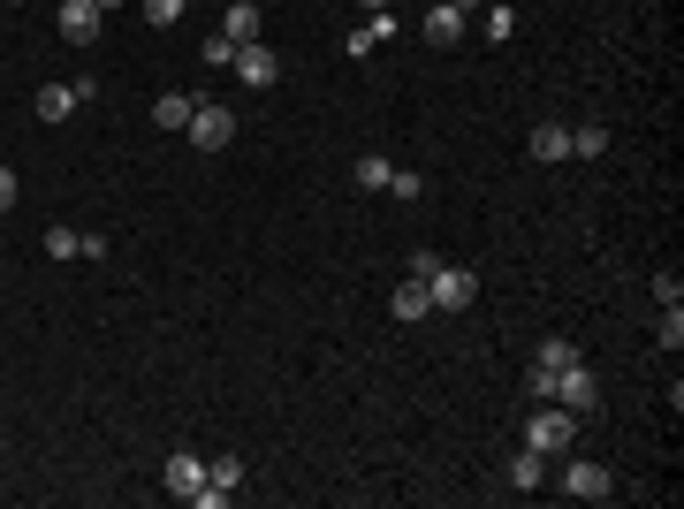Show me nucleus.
Listing matches in <instances>:
<instances>
[{
	"label": "nucleus",
	"mask_w": 684,
	"mask_h": 509,
	"mask_svg": "<svg viewBox=\"0 0 684 509\" xmlns=\"http://www.w3.org/2000/svg\"><path fill=\"white\" fill-rule=\"evenodd\" d=\"M578 441V411H563V403H540L532 418H524V449H540V457H563Z\"/></svg>",
	"instance_id": "obj_1"
},
{
	"label": "nucleus",
	"mask_w": 684,
	"mask_h": 509,
	"mask_svg": "<svg viewBox=\"0 0 684 509\" xmlns=\"http://www.w3.org/2000/svg\"><path fill=\"white\" fill-rule=\"evenodd\" d=\"M472 297H480V274L472 267H434L426 274V305L434 312H472Z\"/></svg>",
	"instance_id": "obj_2"
},
{
	"label": "nucleus",
	"mask_w": 684,
	"mask_h": 509,
	"mask_svg": "<svg viewBox=\"0 0 684 509\" xmlns=\"http://www.w3.org/2000/svg\"><path fill=\"white\" fill-rule=\"evenodd\" d=\"M547 403H563V411H578V418H586V411L601 403V372H593L586 357H578V365H563V372H555V395H547Z\"/></svg>",
	"instance_id": "obj_3"
},
{
	"label": "nucleus",
	"mask_w": 684,
	"mask_h": 509,
	"mask_svg": "<svg viewBox=\"0 0 684 509\" xmlns=\"http://www.w3.org/2000/svg\"><path fill=\"white\" fill-rule=\"evenodd\" d=\"M182 138H190L198 153H221V145L236 138V115H228V107H213V99H198V115H190V130H182Z\"/></svg>",
	"instance_id": "obj_4"
},
{
	"label": "nucleus",
	"mask_w": 684,
	"mask_h": 509,
	"mask_svg": "<svg viewBox=\"0 0 684 509\" xmlns=\"http://www.w3.org/2000/svg\"><path fill=\"white\" fill-rule=\"evenodd\" d=\"M563 495H570V502H609V495H616V472L578 457V464H563Z\"/></svg>",
	"instance_id": "obj_5"
},
{
	"label": "nucleus",
	"mask_w": 684,
	"mask_h": 509,
	"mask_svg": "<svg viewBox=\"0 0 684 509\" xmlns=\"http://www.w3.org/2000/svg\"><path fill=\"white\" fill-rule=\"evenodd\" d=\"M563 365H578V342H540V357H532V372H524V388H532V395H540V403H547V395H555V372H563Z\"/></svg>",
	"instance_id": "obj_6"
},
{
	"label": "nucleus",
	"mask_w": 684,
	"mask_h": 509,
	"mask_svg": "<svg viewBox=\"0 0 684 509\" xmlns=\"http://www.w3.org/2000/svg\"><path fill=\"white\" fill-rule=\"evenodd\" d=\"M236 76H244L251 92H267V84H282V54H274L267 38H251V46H236Z\"/></svg>",
	"instance_id": "obj_7"
},
{
	"label": "nucleus",
	"mask_w": 684,
	"mask_h": 509,
	"mask_svg": "<svg viewBox=\"0 0 684 509\" xmlns=\"http://www.w3.org/2000/svg\"><path fill=\"white\" fill-rule=\"evenodd\" d=\"M503 487H510V495H540V487H547V457L517 441V457L503 464Z\"/></svg>",
	"instance_id": "obj_8"
},
{
	"label": "nucleus",
	"mask_w": 684,
	"mask_h": 509,
	"mask_svg": "<svg viewBox=\"0 0 684 509\" xmlns=\"http://www.w3.org/2000/svg\"><path fill=\"white\" fill-rule=\"evenodd\" d=\"M161 480H168V495H175V502H190V495L205 487V457H190V449H175V457H168V472H161Z\"/></svg>",
	"instance_id": "obj_9"
},
{
	"label": "nucleus",
	"mask_w": 684,
	"mask_h": 509,
	"mask_svg": "<svg viewBox=\"0 0 684 509\" xmlns=\"http://www.w3.org/2000/svg\"><path fill=\"white\" fill-rule=\"evenodd\" d=\"M61 38H69V46H92V38H99V8H92V0H61Z\"/></svg>",
	"instance_id": "obj_10"
},
{
	"label": "nucleus",
	"mask_w": 684,
	"mask_h": 509,
	"mask_svg": "<svg viewBox=\"0 0 684 509\" xmlns=\"http://www.w3.org/2000/svg\"><path fill=\"white\" fill-rule=\"evenodd\" d=\"M457 38H464V8H457V0L426 8V46H457Z\"/></svg>",
	"instance_id": "obj_11"
},
{
	"label": "nucleus",
	"mask_w": 684,
	"mask_h": 509,
	"mask_svg": "<svg viewBox=\"0 0 684 509\" xmlns=\"http://www.w3.org/2000/svg\"><path fill=\"white\" fill-rule=\"evenodd\" d=\"M524 145H532V161H540V168H555V161H570V130H563V122H540V130H532Z\"/></svg>",
	"instance_id": "obj_12"
},
{
	"label": "nucleus",
	"mask_w": 684,
	"mask_h": 509,
	"mask_svg": "<svg viewBox=\"0 0 684 509\" xmlns=\"http://www.w3.org/2000/svg\"><path fill=\"white\" fill-rule=\"evenodd\" d=\"M221 38H228V46H251V38H259V8H251V0H228V15H221Z\"/></svg>",
	"instance_id": "obj_13"
},
{
	"label": "nucleus",
	"mask_w": 684,
	"mask_h": 509,
	"mask_svg": "<svg viewBox=\"0 0 684 509\" xmlns=\"http://www.w3.org/2000/svg\"><path fill=\"white\" fill-rule=\"evenodd\" d=\"M190 115H198V99H182V92H161V99H153V122H161V130H190Z\"/></svg>",
	"instance_id": "obj_14"
},
{
	"label": "nucleus",
	"mask_w": 684,
	"mask_h": 509,
	"mask_svg": "<svg viewBox=\"0 0 684 509\" xmlns=\"http://www.w3.org/2000/svg\"><path fill=\"white\" fill-rule=\"evenodd\" d=\"M76 107V84H38V122H69Z\"/></svg>",
	"instance_id": "obj_15"
},
{
	"label": "nucleus",
	"mask_w": 684,
	"mask_h": 509,
	"mask_svg": "<svg viewBox=\"0 0 684 509\" xmlns=\"http://www.w3.org/2000/svg\"><path fill=\"white\" fill-rule=\"evenodd\" d=\"M570 153H578V161H609V130H601V122H578V130H570Z\"/></svg>",
	"instance_id": "obj_16"
},
{
	"label": "nucleus",
	"mask_w": 684,
	"mask_h": 509,
	"mask_svg": "<svg viewBox=\"0 0 684 509\" xmlns=\"http://www.w3.org/2000/svg\"><path fill=\"white\" fill-rule=\"evenodd\" d=\"M388 312H396V320H426V312H434V305H426V282H403V289L388 297Z\"/></svg>",
	"instance_id": "obj_17"
},
{
	"label": "nucleus",
	"mask_w": 684,
	"mask_h": 509,
	"mask_svg": "<svg viewBox=\"0 0 684 509\" xmlns=\"http://www.w3.org/2000/svg\"><path fill=\"white\" fill-rule=\"evenodd\" d=\"M46 259H54V267L84 259V236H76V228H46Z\"/></svg>",
	"instance_id": "obj_18"
},
{
	"label": "nucleus",
	"mask_w": 684,
	"mask_h": 509,
	"mask_svg": "<svg viewBox=\"0 0 684 509\" xmlns=\"http://www.w3.org/2000/svg\"><path fill=\"white\" fill-rule=\"evenodd\" d=\"M138 8H145V23H153V31H175L190 0H138Z\"/></svg>",
	"instance_id": "obj_19"
},
{
	"label": "nucleus",
	"mask_w": 684,
	"mask_h": 509,
	"mask_svg": "<svg viewBox=\"0 0 684 509\" xmlns=\"http://www.w3.org/2000/svg\"><path fill=\"white\" fill-rule=\"evenodd\" d=\"M388 175H396L388 153H365V161H357V182H365V190H388Z\"/></svg>",
	"instance_id": "obj_20"
},
{
	"label": "nucleus",
	"mask_w": 684,
	"mask_h": 509,
	"mask_svg": "<svg viewBox=\"0 0 684 509\" xmlns=\"http://www.w3.org/2000/svg\"><path fill=\"white\" fill-rule=\"evenodd\" d=\"M198 61H205V69H236V46H228V38H221V31H213V38H205V46H198Z\"/></svg>",
	"instance_id": "obj_21"
},
{
	"label": "nucleus",
	"mask_w": 684,
	"mask_h": 509,
	"mask_svg": "<svg viewBox=\"0 0 684 509\" xmlns=\"http://www.w3.org/2000/svg\"><path fill=\"white\" fill-rule=\"evenodd\" d=\"M205 480H213V487H228V495H236V487H244V464H236V457H213V464H205Z\"/></svg>",
	"instance_id": "obj_22"
},
{
	"label": "nucleus",
	"mask_w": 684,
	"mask_h": 509,
	"mask_svg": "<svg viewBox=\"0 0 684 509\" xmlns=\"http://www.w3.org/2000/svg\"><path fill=\"white\" fill-rule=\"evenodd\" d=\"M654 342H662V350H677V342H684V312H677V305H662V320H654Z\"/></svg>",
	"instance_id": "obj_23"
},
{
	"label": "nucleus",
	"mask_w": 684,
	"mask_h": 509,
	"mask_svg": "<svg viewBox=\"0 0 684 509\" xmlns=\"http://www.w3.org/2000/svg\"><path fill=\"white\" fill-rule=\"evenodd\" d=\"M517 31V8H503V0H487V38H510Z\"/></svg>",
	"instance_id": "obj_24"
},
{
	"label": "nucleus",
	"mask_w": 684,
	"mask_h": 509,
	"mask_svg": "<svg viewBox=\"0 0 684 509\" xmlns=\"http://www.w3.org/2000/svg\"><path fill=\"white\" fill-rule=\"evenodd\" d=\"M388 190H396V198H426V175H411V168H396V175H388Z\"/></svg>",
	"instance_id": "obj_25"
},
{
	"label": "nucleus",
	"mask_w": 684,
	"mask_h": 509,
	"mask_svg": "<svg viewBox=\"0 0 684 509\" xmlns=\"http://www.w3.org/2000/svg\"><path fill=\"white\" fill-rule=\"evenodd\" d=\"M365 31H373V46H388V38H396V15H388V8H373V15H365Z\"/></svg>",
	"instance_id": "obj_26"
},
{
	"label": "nucleus",
	"mask_w": 684,
	"mask_h": 509,
	"mask_svg": "<svg viewBox=\"0 0 684 509\" xmlns=\"http://www.w3.org/2000/svg\"><path fill=\"white\" fill-rule=\"evenodd\" d=\"M190 502H198V509H228V502H236V495H228V487H213V480H205V487H198V495H190Z\"/></svg>",
	"instance_id": "obj_27"
},
{
	"label": "nucleus",
	"mask_w": 684,
	"mask_h": 509,
	"mask_svg": "<svg viewBox=\"0 0 684 509\" xmlns=\"http://www.w3.org/2000/svg\"><path fill=\"white\" fill-rule=\"evenodd\" d=\"M15 198H23V182H15V175L0 168V213H8V205H15Z\"/></svg>",
	"instance_id": "obj_28"
},
{
	"label": "nucleus",
	"mask_w": 684,
	"mask_h": 509,
	"mask_svg": "<svg viewBox=\"0 0 684 509\" xmlns=\"http://www.w3.org/2000/svg\"><path fill=\"white\" fill-rule=\"evenodd\" d=\"M92 8H99V15H107V8H122V0H92Z\"/></svg>",
	"instance_id": "obj_29"
},
{
	"label": "nucleus",
	"mask_w": 684,
	"mask_h": 509,
	"mask_svg": "<svg viewBox=\"0 0 684 509\" xmlns=\"http://www.w3.org/2000/svg\"><path fill=\"white\" fill-rule=\"evenodd\" d=\"M426 8H441V0H426ZM457 8H464V0H457Z\"/></svg>",
	"instance_id": "obj_30"
},
{
	"label": "nucleus",
	"mask_w": 684,
	"mask_h": 509,
	"mask_svg": "<svg viewBox=\"0 0 684 509\" xmlns=\"http://www.w3.org/2000/svg\"><path fill=\"white\" fill-rule=\"evenodd\" d=\"M365 8H388V0H365Z\"/></svg>",
	"instance_id": "obj_31"
},
{
	"label": "nucleus",
	"mask_w": 684,
	"mask_h": 509,
	"mask_svg": "<svg viewBox=\"0 0 684 509\" xmlns=\"http://www.w3.org/2000/svg\"><path fill=\"white\" fill-rule=\"evenodd\" d=\"M0 8H15V0H0Z\"/></svg>",
	"instance_id": "obj_32"
},
{
	"label": "nucleus",
	"mask_w": 684,
	"mask_h": 509,
	"mask_svg": "<svg viewBox=\"0 0 684 509\" xmlns=\"http://www.w3.org/2000/svg\"><path fill=\"white\" fill-rule=\"evenodd\" d=\"M464 8H472V0H464Z\"/></svg>",
	"instance_id": "obj_33"
}]
</instances>
